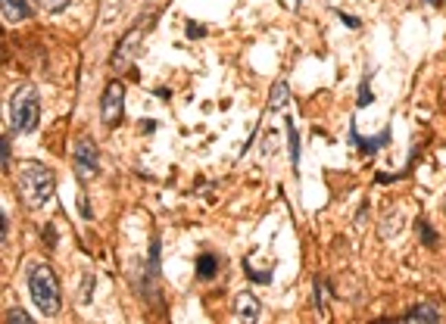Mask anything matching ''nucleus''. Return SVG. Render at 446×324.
<instances>
[{
  "label": "nucleus",
  "instance_id": "39448f33",
  "mask_svg": "<svg viewBox=\"0 0 446 324\" xmlns=\"http://www.w3.org/2000/svg\"><path fill=\"white\" fill-rule=\"evenodd\" d=\"M122 109H125V84L122 81H109L107 91H103V100H100V113L107 125H115L122 119Z\"/></svg>",
  "mask_w": 446,
  "mask_h": 324
},
{
  "label": "nucleus",
  "instance_id": "7ed1b4c3",
  "mask_svg": "<svg viewBox=\"0 0 446 324\" xmlns=\"http://www.w3.org/2000/svg\"><path fill=\"white\" fill-rule=\"evenodd\" d=\"M10 121H13V131L19 135H32L41 121V94L34 84H19L10 100Z\"/></svg>",
  "mask_w": 446,
  "mask_h": 324
},
{
  "label": "nucleus",
  "instance_id": "9b49d317",
  "mask_svg": "<svg viewBox=\"0 0 446 324\" xmlns=\"http://www.w3.org/2000/svg\"><path fill=\"white\" fill-rule=\"evenodd\" d=\"M287 100H291V88H287V81H275V88H271V94H269V113H271V109H281Z\"/></svg>",
  "mask_w": 446,
  "mask_h": 324
},
{
  "label": "nucleus",
  "instance_id": "412c9836",
  "mask_svg": "<svg viewBox=\"0 0 446 324\" xmlns=\"http://www.w3.org/2000/svg\"><path fill=\"white\" fill-rule=\"evenodd\" d=\"M78 206H81V216H85V218H94V212H91V206H88V200H85V196L78 200Z\"/></svg>",
  "mask_w": 446,
  "mask_h": 324
},
{
  "label": "nucleus",
  "instance_id": "f8f14e48",
  "mask_svg": "<svg viewBox=\"0 0 446 324\" xmlns=\"http://www.w3.org/2000/svg\"><path fill=\"white\" fill-rule=\"evenodd\" d=\"M287 143H291V165L297 169V162H300V135H297V128H293V119H287Z\"/></svg>",
  "mask_w": 446,
  "mask_h": 324
},
{
  "label": "nucleus",
  "instance_id": "a211bd4d",
  "mask_svg": "<svg viewBox=\"0 0 446 324\" xmlns=\"http://www.w3.org/2000/svg\"><path fill=\"white\" fill-rule=\"evenodd\" d=\"M372 103V91H368V81H362V88H359V106H368Z\"/></svg>",
  "mask_w": 446,
  "mask_h": 324
},
{
  "label": "nucleus",
  "instance_id": "6e6552de",
  "mask_svg": "<svg viewBox=\"0 0 446 324\" xmlns=\"http://www.w3.org/2000/svg\"><path fill=\"white\" fill-rule=\"evenodd\" d=\"M399 321L403 324H437L440 312L434 309V305H415V309H409L405 315H399Z\"/></svg>",
  "mask_w": 446,
  "mask_h": 324
},
{
  "label": "nucleus",
  "instance_id": "6ab92c4d",
  "mask_svg": "<svg viewBox=\"0 0 446 324\" xmlns=\"http://www.w3.org/2000/svg\"><path fill=\"white\" fill-rule=\"evenodd\" d=\"M188 34L190 38H203V34H206V25H197V22H188Z\"/></svg>",
  "mask_w": 446,
  "mask_h": 324
},
{
  "label": "nucleus",
  "instance_id": "f03ea898",
  "mask_svg": "<svg viewBox=\"0 0 446 324\" xmlns=\"http://www.w3.org/2000/svg\"><path fill=\"white\" fill-rule=\"evenodd\" d=\"M25 281H28V293H32L34 305L44 315H56L60 312V284H56L54 268L44 262H32L25 271Z\"/></svg>",
  "mask_w": 446,
  "mask_h": 324
},
{
  "label": "nucleus",
  "instance_id": "aec40b11",
  "mask_svg": "<svg viewBox=\"0 0 446 324\" xmlns=\"http://www.w3.org/2000/svg\"><path fill=\"white\" fill-rule=\"evenodd\" d=\"M3 169H10V137H3Z\"/></svg>",
  "mask_w": 446,
  "mask_h": 324
},
{
  "label": "nucleus",
  "instance_id": "2eb2a0df",
  "mask_svg": "<svg viewBox=\"0 0 446 324\" xmlns=\"http://www.w3.org/2000/svg\"><path fill=\"white\" fill-rule=\"evenodd\" d=\"M419 237L425 240V246H434V243H437V234H434V228L425 222V218H419Z\"/></svg>",
  "mask_w": 446,
  "mask_h": 324
},
{
  "label": "nucleus",
  "instance_id": "20e7f679",
  "mask_svg": "<svg viewBox=\"0 0 446 324\" xmlns=\"http://www.w3.org/2000/svg\"><path fill=\"white\" fill-rule=\"evenodd\" d=\"M72 165H75L78 181L97 178V172H100V153H97V143L91 137H78V143L72 150Z\"/></svg>",
  "mask_w": 446,
  "mask_h": 324
},
{
  "label": "nucleus",
  "instance_id": "4468645a",
  "mask_svg": "<svg viewBox=\"0 0 446 324\" xmlns=\"http://www.w3.org/2000/svg\"><path fill=\"white\" fill-rule=\"evenodd\" d=\"M3 321L7 324H32V315H25L22 309H7L3 312Z\"/></svg>",
  "mask_w": 446,
  "mask_h": 324
},
{
  "label": "nucleus",
  "instance_id": "f257e3e1",
  "mask_svg": "<svg viewBox=\"0 0 446 324\" xmlns=\"http://www.w3.org/2000/svg\"><path fill=\"white\" fill-rule=\"evenodd\" d=\"M56 194V175L47 165H38V162H28L25 169L19 172V196L32 206V209H44Z\"/></svg>",
  "mask_w": 446,
  "mask_h": 324
},
{
  "label": "nucleus",
  "instance_id": "ddd939ff",
  "mask_svg": "<svg viewBox=\"0 0 446 324\" xmlns=\"http://www.w3.org/2000/svg\"><path fill=\"white\" fill-rule=\"evenodd\" d=\"M315 309L328 312V284L324 281H315Z\"/></svg>",
  "mask_w": 446,
  "mask_h": 324
},
{
  "label": "nucleus",
  "instance_id": "f3484780",
  "mask_svg": "<svg viewBox=\"0 0 446 324\" xmlns=\"http://www.w3.org/2000/svg\"><path fill=\"white\" fill-rule=\"evenodd\" d=\"M41 240H44V246H50V250H54V246H56V228H54V224H47V228L41 231Z\"/></svg>",
  "mask_w": 446,
  "mask_h": 324
},
{
  "label": "nucleus",
  "instance_id": "dca6fc26",
  "mask_svg": "<svg viewBox=\"0 0 446 324\" xmlns=\"http://www.w3.org/2000/svg\"><path fill=\"white\" fill-rule=\"evenodd\" d=\"M69 3H72V0H38V7L47 10V13H63Z\"/></svg>",
  "mask_w": 446,
  "mask_h": 324
},
{
  "label": "nucleus",
  "instance_id": "0eeeda50",
  "mask_svg": "<svg viewBox=\"0 0 446 324\" xmlns=\"http://www.w3.org/2000/svg\"><path fill=\"white\" fill-rule=\"evenodd\" d=\"M259 309H263V305H259V299L253 297V293H237V299H234V318L237 321H256L259 318Z\"/></svg>",
  "mask_w": 446,
  "mask_h": 324
},
{
  "label": "nucleus",
  "instance_id": "4be33fe9",
  "mask_svg": "<svg viewBox=\"0 0 446 324\" xmlns=\"http://www.w3.org/2000/svg\"><path fill=\"white\" fill-rule=\"evenodd\" d=\"M340 19H344L350 28H359V19H353V16H346V13H344V16H340Z\"/></svg>",
  "mask_w": 446,
  "mask_h": 324
},
{
  "label": "nucleus",
  "instance_id": "9d476101",
  "mask_svg": "<svg viewBox=\"0 0 446 324\" xmlns=\"http://www.w3.org/2000/svg\"><path fill=\"white\" fill-rule=\"evenodd\" d=\"M216 275H219V259L212 256V253H203V256L197 259V277H200V281H212Z\"/></svg>",
  "mask_w": 446,
  "mask_h": 324
},
{
  "label": "nucleus",
  "instance_id": "1a4fd4ad",
  "mask_svg": "<svg viewBox=\"0 0 446 324\" xmlns=\"http://www.w3.org/2000/svg\"><path fill=\"white\" fill-rule=\"evenodd\" d=\"M32 16V0H3V19L22 22Z\"/></svg>",
  "mask_w": 446,
  "mask_h": 324
},
{
  "label": "nucleus",
  "instance_id": "423d86ee",
  "mask_svg": "<svg viewBox=\"0 0 446 324\" xmlns=\"http://www.w3.org/2000/svg\"><path fill=\"white\" fill-rule=\"evenodd\" d=\"M141 28H144V22H137L135 28H131L125 38H122V44L115 47V54H113V66L115 69H125L129 66V60L135 56V50H137V44H141Z\"/></svg>",
  "mask_w": 446,
  "mask_h": 324
}]
</instances>
